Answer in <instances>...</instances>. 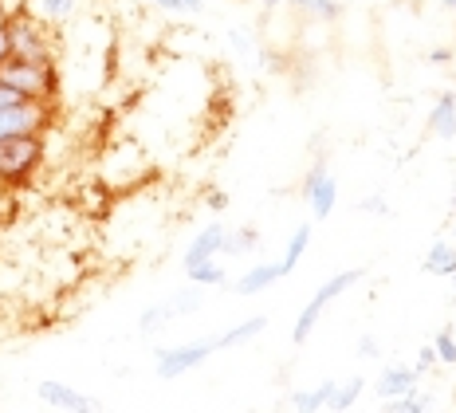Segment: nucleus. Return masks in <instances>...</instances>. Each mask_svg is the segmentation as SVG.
<instances>
[{
  "instance_id": "f257e3e1",
  "label": "nucleus",
  "mask_w": 456,
  "mask_h": 413,
  "mask_svg": "<svg viewBox=\"0 0 456 413\" xmlns=\"http://www.w3.org/2000/svg\"><path fill=\"white\" fill-rule=\"evenodd\" d=\"M0 83H4V87H12L20 99L44 103V99H52V95H55V67L8 55V60L0 63Z\"/></svg>"
},
{
  "instance_id": "f03ea898",
  "label": "nucleus",
  "mask_w": 456,
  "mask_h": 413,
  "mask_svg": "<svg viewBox=\"0 0 456 413\" xmlns=\"http://www.w3.org/2000/svg\"><path fill=\"white\" fill-rule=\"evenodd\" d=\"M44 142L40 134H16V138H0V181H24L40 166Z\"/></svg>"
},
{
  "instance_id": "7ed1b4c3",
  "label": "nucleus",
  "mask_w": 456,
  "mask_h": 413,
  "mask_svg": "<svg viewBox=\"0 0 456 413\" xmlns=\"http://www.w3.org/2000/svg\"><path fill=\"white\" fill-rule=\"evenodd\" d=\"M4 32H8V47H12L16 60H32V63H52L47 60V40L40 32V24L32 16H8L4 21Z\"/></svg>"
},
{
  "instance_id": "20e7f679",
  "label": "nucleus",
  "mask_w": 456,
  "mask_h": 413,
  "mask_svg": "<svg viewBox=\"0 0 456 413\" xmlns=\"http://www.w3.org/2000/svg\"><path fill=\"white\" fill-rule=\"evenodd\" d=\"M47 127V111L44 103H12V107H0V138H16V134H40Z\"/></svg>"
},
{
  "instance_id": "39448f33",
  "label": "nucleus",
  "mask_w": 456,
  "mask_h": 413,
  "mask_svg": "<svg viewBox=\"0 0 456 413\" xmlns=\"http://www.w3.org/2000/svg\"><path fill=\"white\" fill-rule=\"evenodd\" d=\"M216 347L213 343H193V347H177V351H161L158 354V378H177V374L193 370L197 362H205Z\"/></svg>"
},
{
  "instance_id": "423d86ee",
  "label": "nucleus",
  "mask_w": 456,
  "mask_h": 413,
  "mask_svg": "<svg viewBox=\"0 0 456 413\" xmlns=\"http://www.w3.org/2000/svg\"><path fill=\"white\" fill-rule=\"evenodd\" d=\"M303 194H307L311 209H315V217H330V209H335V201H338V181L330 178L322 166H315L307 174V186H303Z\"/></svg>"
},
{
  "instance_id": "0eeeda50",
  "label": "nucleus",
  "mask_w": 456,
  "mask_h": 413,
  "mask_svg": "<svg viewBox=\"0 0 456 413\" xmlns=\"http://www.w3.org/2000/svg\"><path fill=\"white\" fill-rule=\"evenodd\" d=\"M40 398L47 401V406H60V409H71V413H94V406L83 393H75L71 386H63V382H40Z\"/></svg>"
},
{
  "instance_id": "6e6552de",
  "label": "nucleus",
  "mask_w": 456,
  "mask_h": 413,
  "mask_svg": "<svg viewBox=\"0 0 456 413\" xmlns=\"http://www.w3.org/2000/svg\"><path fill=\"white\" fill-rule=\"evenodd\" d=\"M417 386V370H402V367H389L382 378H378V398L394 401L402 398V393H410Z\"/></svg>"
},
{
  "instance_id": "1a4fd4ad",
  "label": "nucleus",
  "mask_w": 456,
  "mask_h": 413,
  "mask_svg": "<svg viewBox=\"0 0 456 413\" xmlns=\"http://www.w3.org/2000/svg\"><path fill=\"white\" fill-rule=\"evenodd\" d=\"M221 244H224V228L221 225H213V228H205L201 236L189 244V252H185V268L189 264H201V260H213L216 252H221Z\"/></svg>"
},
{
  "instance_id": "9d476101",
  "label": "nucleus",
  "mask_w": 456,
  "mask_h": 413,
  "mask_svg": "<svg viewBox=\"0 0 456 413\" xmlns=\"http://www.w3.org/2000/svg\"><path fill=\"white\" fill-rule=\"evenodd\" d=\"M429 130L436 138H452L456 134V95H441L436 99V111L429 114Z\"/></svg>"
},
{
  "instance_id": "9b49d317",
  "label": "nucleus",
  "mask_w": 456,
  "mask_h": 413,
  "mask_svg": "<svg viewBox=\"0 0 456 413\" xmlns=\"http://www.w3.org/2000/svg\"><path fill=\"white\" fill-rule=\"evenodd\" d=\"M275 280H283V264H264V268H252L248 276H240V280H236V292L252 295V292H264V287H272Z\"/></svg>"
},
{
  "instance_id": "f8f14e48",
  "label": "nucleus",
  "mask_w": 456,
  "mask_h": 413,
  "mask_svg": "<svg viewBox=\"0 0 456 413\" xmlns=\"http://www.w3.org/2000/svg\"><path fill=\"white\" fill-rule=\"evenodd\" d=\"M425 272L429 276H452L456 272V248L444 244V240H436V244L429 248V256H425Z\"/></svg>"
},
{
  "instance_id": "ddd939ff",
  "label": "nucleus",
  "mask_w": 456,
  "mask_h": 413,
  "mask_svg": "<svg viewBox=\"0 0 456 413\" xmlns=\"http://www.w3.org/2000/svg\"><path fill=\"white\" fill-rule=\"evenodd\" d=\"M264 326H268V319H264V315H252V319H244L240 326H232L228 335H221V339H216L213 347H216V351H224V347H236V343H248V339H256V335L264 331Z\"/></svg>"
},
{
  "instance_id": "4468645a",
  "label": "nucleus",
  "mask_w": 456,
  "mask_h": 413,
  "mask_svg": "<svg viewBox=\"0 0 456 413\" xmlns=\"http://www.w3.org/2000/svg\"><path fill=\"white\" fill-rule=\"evenodd\" d=\"M335 390H338V382H322V386H315L311 393H296V413H315L322 406H330V398H335Z\"/></svg>"
},
{
  "instance_id": "2eb2a0df",
  "label": "nucleus",
  "mask_w": 456,
  "mask_h": 413,
  "mask_svg": "<svg viewBox=\"0 0 456 413\" xmlns=\"http://www.w3.org/2000/svg\"><path fill=\"white\" fill-rule=\"evenodd\" d=\"M307 244H311V225H299L296 236H291V244H288V252H283V260H280L283 264V276H288L291 268L299 264V256L307 252Z\"/></svg>"
},
{
  "instance_id": "dca6fc26",
  "label": "nucleus",
  "mask_w": 456,
  "mask_h": 413,
  "mask_svg": "<svg viewBox=\"0 0 456 413\" xmlns=\"http://www.w3.org/2000/svg\"><path fill=\"white\" fill-rule=\"evenodd\" d=\"M362 386H366L362 378H350L346 386H338V390H335V398H330V409H335V413H346V409L358 401V393H362Z\"/></svg>"
},
{
  "instance_id": "f3484780",
  "label": "nucleus",
  "mask_w": 456,
  "mask_h": 413,
  "mask_svg": "<svg viewBox=\"0 0 456 413\" xmlns=\"http://www.w3.org/2000/svg\"><path fill=\"white\" fill-rule=\"evenodd\" d=\"M189 280L193 284H224V268H216L213 260H201V264H189Z\"/></svg>"
},
{
  "instance_id": "a211bd4d",
  "label": "nucleus",
  "mask_w": 456,
  "mask_h": 413,
  "mask_svg": "<svg viewBox=\"0 0 456 413\" xmlns=\"http://www.w3.org/2000/svg\"><path fill=\"white\" fill-rule=\"evenodd\" d=\"M248 248H256V233H252V228H240V233H224L221 252H248Z\"/></svg>"
},
{
  "instance_id": "6ab92c4d",
  "label": "nucleus",
  "mask_w": 456,
  "mask_h": 413,
  "mask_svg": "<svg viewBox=\"0 0 456 413\" xmlns=\"http://www.w3.org/2000/svg\"><path fill=\"white\" fill-rule=\"evenodd\" d=\"M433 351H436V359H441V362H456V343H452L449 331L436 335V339H433Z\"/></svg>"
},
{
  "instance_id": "aec40b11",
  "label": "nucleus",
  "mask_w": 456,
  "mask_h": 413,
  "mask_svg": "<svg viewBox=\"0 0 456 413\" xmlns=\"http://www.w3.org/2000/svg\"><path fill=\"white\" fill-rule=\"evenodd\" d=\"M71 8H75V0H40V12L52 16V21H63Z\"/></svg>"
},
{
  "instance_id": "412c9836",
  "label": "nucleus",
  "mask_w": 456,
  "mask_h": 413,
  "mask_svg": "<svg viewBox=\"0 0 456 413\" xmlns=\"http://www.w3.org/2000/svg\"><path fill=\"white\" fill-rule=\"evenodd\" d=\"M296 4H299V8H311V12H322L327 21H330V16H338V4H335V0H296Z\"/></svg>"
},
{
  "instance_id": "4be33fe9",
  "label": "nucleus",
  "mask_w": 456,
  "mask_h": 413,
  "mask_svg": "<svg viewBox=\"0 0 456 413\" xmlns=\"http://www.w3.org/2000/svg\"><path fill=\"white\" fill-rule=\"evenodd\" d=\"M161 8H174V12H201V0H154Z\"/></svg>"
},
{
  "instance_id": "5701e85b",
  "label": "nucleus",
  "mask_w": 456,
  "mask_h": 413,
  "mask_svg": "<svg viewBox=\"0 0 456 413\" xmlns=\"http://www.w3.org/2000/svg\"><path fill=\"white\" fill-rule=\"evenodd\" d=\"M433 362H436V351H433V347H425L421 354H417V367H413V370H417V374H425V370H433Z\"/></svg>"
},
{
  "instance_id": "b1692460",
  "label": "nucleus",
  "mask_w": 456,
  "mask_h": 413,
  "mask_svg": "<svg viewBox=\"0 0 456 413\" xmlns=\"http://www.w3.org/2000/svg\"><path fill=\"white\" fill-rule=\"evenodd\" d=\"M12 103H24V99L12 87H4V83H0V107H12Z\"/></svg>"
},
{
  "instance_id": "393cba45",
  "label": "nucleus",
  "mask_w": 456,
  "mask_h": 413,
  "mask_svg": "<svg viewBox=\"0 0 456 413\" xmlns=\"http://www.w3.org/2000/svg\"><path fill=\"white\" fill-rule=\"evenodd\" d=\"M12 55V47H8V32H4V24H0V63Z\"/></svg>"
},
{
  "instance_id": "a878e982",
  "label": "nucleus",
  "mask_w": 456,
  "mask_h": 413,
  "mask_svg": "<svg viewBox=\"0 0 456 413\" xmlns=\"http://www.w3.org/2000/svg\"><path fill=\"white\" fill-rule=\"evenodd\" d=\"M362 209H366V213H386V205H382V201H378V197L362 201Z\"/></svg>"
},
{
  "instance_id": "bb28decb",
  "label": "nucleus",
  "mask_w": 456,
  "mask_h": 413,
  "mask_svg": "<svg viewBox=\"0 0 456 413\" xmlns=\"http://www.w3.org/2000/svg\"><path fill=\"white\" fill-rule=\"evenodd\" d=\"M444 8H456V0H444Z\"/></svg>"
},
{
  "instance_id": "cd10ccee",
  "label": "nucleus",
  "mask_w": 456,
  "mask_h": 413,
  "mask_svg": "<svg viewBox=\"0 0 456 413\" xmlns=\"http://www.w3.org/2000/svg\"><path fill=\"white\" fill-rule=\"evenodd\" d=\"M449 280H452V287H456V272H452V276H449Z\"/></svg>"
},
{
  "instance_id": "c85d7f7f",
  "label": "nucleus",
  "mask_w": 456,
  "mask_h": 413,
  "mask_svg": "<svg viewBox=\"0 0 456 413\" xmlns=\"http://www.w3.org/2000/svg\"><path fill=\"white\" fill-rule=\"evenodd\" d=\"M0 24H4V12H0Z\"/></svg>"
},
{
  "instance_id": "c756f323",
  "label": "nucleus",
  "mask_w": 456,
  "mask_h": 413,
  "mask_svg": "<svg viewBox=\"0 0 456 413\" xmlns=\"http://www.w3.org/2000/svg\"><path fill=\"white\" fill-rule=\"evenodd\" d=\"M0 189H4V181H0Z\"/></svg>"
},
{
  "instance_id": "7c9ffc66",
  "label": "nucleus",
  "mask_w": 456,
  "mask_h": 413,
  "mask_svg": "<svg viewBox=\"0 0 456 413\" xmlns=\"http://www.w3.org/2000/svg\"><path fill=\"white\" fill-rule=\"evenodd\" d=\"M150 4H154V0H150Z\"/></svg>"
}]
</instances>
